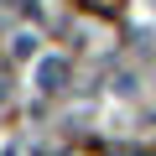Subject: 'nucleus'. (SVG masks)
<instances>
[{"label":"nucleus","mask_w":156,"mask_h":156,"mask_svg":"<svg viewBox=\"0 0 156 156\" xmlns=\"http://www.w3.org/2000/svg\"><path fill=\"white\" fill-rule=\"evenodd\" d=\"M37 78H42V89H62V78H68V62H62V57H47V62L37 68Z\"/></svg>","instance_id":"f257e3e1"},{"label":"nucleus","mask_w":156,"mask_h":156,"mask_svg":"<svg viewBox=\"0 0 156 156\" xmlns=\"http://www.w3.org/2000/svg\"><path fill=\"white\" fill-rule=\"evenodd\" d=\"M89 5H99V11H115V5H120V0H89Z\"/></svg>","instance_id":"f03ea898"}]
</instances>
